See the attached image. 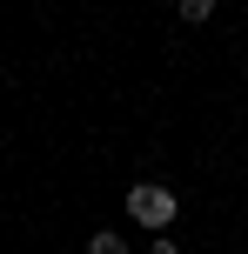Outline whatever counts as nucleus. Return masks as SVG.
<instances>
[{"label": "nucleus", "instance_id": "obj_1", "mask_svg": "<svg viewBox=\"0 0 248 254\" xmlns=\"http://www.w3.org/2000/svg\"><path fill=\"white\" fill-rule=\"evenodd\" d=\"M128 214L141 221V228H168L174 221V194L161 188V181H141V188L128 194Z\"/></svg>", "mask_w": 248, "mask_h": 254}, {"label": "nucleus", "instance_id": "obj_2", "mask_svg": "<svg viewBox=\"0 0 248 254\" xmlns=\"http://www.w3.org/2000/svg\"><path fill=\"white\" fill-rule=\"evenodd\" d=\"M87 254H128V241H121V234H94Z\"/></svg>", "mask_w": 248, "mask_h": 254}, {"label": "nucleus", "instance_id": "obj_3", "mask_svg": "<svg viewBox=\"0 0 248 254\" xmlns=\"http://www.w3.org/2000/svg\"><path fill=\"white\" fill-rule=\"evenodd\" d=\"M208 13H215V0H181V20H195V27H201Z\"/></svg>", "mask_w": 248, "mask_h": 254}, {"label": "nucleus", "instance_id": "obj_4", "mask_svg": "<svg viewBox=\"0 0 248 254\" xmlns=\"http://www.w3.org/2000/svg\"><path fill=\"white\" fill-rule=\"evenodd\" d=\"M148 254H181V248H174V241H155V248H148Z\"/></svg>", "mask_w": 248, "mask_h": 254}]
</instances>
